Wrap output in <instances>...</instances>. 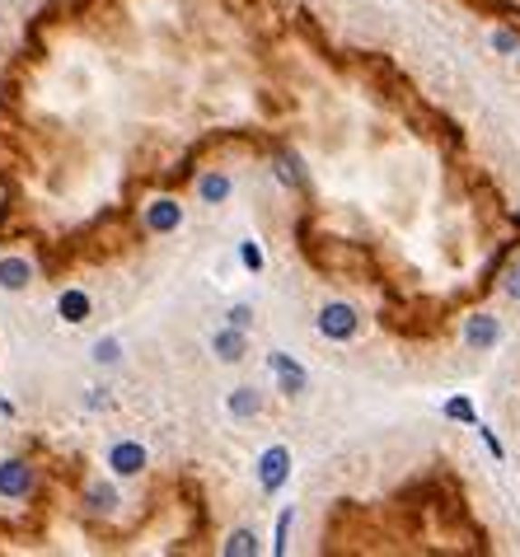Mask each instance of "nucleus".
Returning <instances> with one entry per match:
<instances>
[{
  "mask_svg": "<svg viewBox=\"0 0 520 557\" xmlns=\"http://www.w3.org/2000/svg\"><path fill=\"white\" fill-rule=\"evenodd\" d=\"M29 282H34V267L24 258H0V286L5 291H24Z\"/></svg>",
  "mask_w": 520,
  "mask_h": 557,
  "instance_id": "9d476101",
  "label": "nucleus"
},
{
  "mask_svg": "<svg viewBox=\"0 0 520 557\" xmlns=\"http://www.w3.org/2000/svg\"><path fill=\"white\" fill-rule=\"evenodd\" d=\"M497 342H502V323L492 319V314H469V319H464V347L492 351Z\"/></svg>",
  "mask_w": 520,
  "mask_h": 557,
  "instance_id": "20e7f679",
  "label": "nucleus"
},
{
  "mask_svg": "<svg viewBox=\"0 0 520 557\" xmlns=\"http://www.w3.org/2000/svg\"><path fill=\"white\" fill-rule=\"evenodd\" d=\"M492 47H497V52H511V47H515V34H511V29H502V34H492Z\"/></svg>",
  "mask_w": 520,
  "mask_h": 557,
  "instance_id": "aec40b11",
  "label": "nucleus"
},
{
  "mask_svg": "<svg viewBox=\"0 0 520 557\" xmlns=\"http://www.w3.org/2000/svg\"><path fill=\"white\" fill-rule=\"evenodd\" d=\"M230 192H235V183H230V174H221V169H211V174L197 178V197H202L207 206H221Z\"/></svg>",
  "mask_w": 520,
  "mask_h": 557,
  "instance_id": "1a4fd4ad",
  "label": "nucleus"
},
{
  "mask_svg": "<svg viewBox=\"0 0 520 557\" xmlns=\"http://www.w3.org/2000/svg\"><path fill=\"white\" fill-rule=\"evenodd\" d=\"M286 473H291V450H286V445H272V450L258 455V483H263V492H282Z\"/></svg>",
  "mask_w": 520,
  "mask_h": 557,
  "instance_id": "7ed1b4c3",
  "label": "nucleus"
},
{
  "mask_svg": "<svg viewBox=\"0 0 520 557\" xmlns=\"http://www.w3.org/2000/svg\"><path fill=\"white\" fill-rule=\"evenodd\" d=\"M267 370L277 375V389H282L286 399H300V394H305V384H310V370L300 366L295 356H286V351H272V356H267Z\"/></svg>",
  "mask_w": 520,
  "mask_h": 557,
  "instance_id": "f03ea898",
  "label": "nucleus"
},
{
  "mask_svg": "<svg viewBox=\"0 0 520 557\" xmlns=\"http://www.w3.org/2000/svg\"><path fill=\"white\" fill-rule=\"evenodd\" d=\"M85 501H90L99 515H113V511H118V492L108 487V483H90V487H85Z\"/></svg>",
  "mask_w": 520,
  "mask_h": 557,
  "instance_id": "ddd939ff",
  "label": "nucleus"
},
{
  "mask_svg": "<svg viewBox=\"0 0 520 557\" xmlns=\"http://www.w3.org/2000/svg\"><path fill=\"white\" fill-rule=\"evenodd\" d=\"M108 464H113V473H122V478H136V473H146V445L118 440L113 450H108Z\"/></svg>",
  "mask_w": 520,
  "mask_h": 557,
  "instance_id": "39448f33",
  "label": "nucleus"
},
{
  "mask_svg": "<svg viewBox=\"0 0 520 557\" xmlns=\"http://www.w3.org/2000/svg\"><path fill=\"white\" fill-rule=\"evenodd\" d=\"M506 295H511V300H520V263L506 272Z\"/></svg>",
  "mask_w": 520,
  "mask_h": 557,
  "instance_id": "412c9836",
  "label": "nucleus"
},
{
  "mask_svg": "<svg viewBox=\"0 0 520 557\" xmlns=\"http://www.w3.org/2000/svg\"><path fill=\"white\" fill-rule=\"evenodd\" d=\"M94 360H99V366H118V360H122V342L118 338H103L94 347Z\"/></svg>",
  "mask_w": 520,
  "mask_h": 557,
  "instance_id": "2eb2a0df",
  "label": "nucleus"
},
{
  "mask_svg": "<svg viewBox=\"0 0 520 557\" xmlns=\"http://www.w3.org/2000/svg\"><path fill=\"white\" fill-rule=\"evenodd\" d=\"M90 310H94V304H90V295H85V291H66V295L57 300V314H62L66 323H85V319H90Z\"/></svg>",
  "mask_w": 520,
  "mask_h": 557,
  "instance_id": "9b49d317",
  "label": "nucleus"
},
{
  "mask_svg": "<svg viewBox=\"0 0 520 557\" xmlns=\"http://www.w3.org/2000/svg\"><path fill=\"white\" fill-rule=\"evenodd\" d=\"M211 351H216V360H226V366H235V360H244V351H249V342H244V328H221L211 338Z\"/></svg>",
  "mask_w": 520,
  "mask_h": 557,
  "instance_id": "6e6552de",
  "label": "nucleus"
},
{
  "mask_svg": "<svg viewBox=\"0 0 520 557\" xmlns=\"http://www.w3.org/2000/svg\"><path fill=\"white\" fill-rule=\"evenodd\" d=\"M446 417H455V422H474V403L469 399H450L446 403Z\"/></svg>",
  "mask_w": 520,
  "mask_h": 557,
  "instance_id": "dca6fc26",
  "label": "nucleus"
},
{
  "mask_svg": "<svg viewBox=\"0 0 520 557\" xmlns=\"http://www.w3.org/2000/svg\"><path fill=\"white\" fill-rule=\"evenodd\" d=\"M314 323H319V332L328 342H351L357 328H361V314H357V304H347V300H328Z\"/></svg>",
  "mask_w": 520,
  "mask_h": 557,
  "instance_id": "f257e3e1",
  "label": "nucleus"
},
{
  "mask_svg": "<svg viewBox=\"0 0 520 557\" xmlns=\"http://www.w3.org/2000/svg\"><path fill=\"white\" fill-rule=\"evenodd\" d=\"M226 408H230V417H258V408H263V394H258V389H249V384H244V389H235V394L226 399Z\"/></svg>",
  "mask_w": 520,
  "mask_h": 557,
  "instance_id": "f8f14e48",
  "label": "nucleus"
},
{
  "mask_svg": "<svg viewBox=\"0 0 520 557\" xmlns=\"http://www.w3.org/2000/svg\"><path fill=\"white\" fill-rule=\"evenodd\" d=\"M249 319H254L249 304H235V310H230V323H235V328H249Z\"/></svg>",
  "mask_w": 520,
  "mask_h": 557,
  "instance_id": "6ab92c4d",
  "label": "nucleus"
},
{
  "mask_svg": "<svg viewBox=\"0 0 520 557\" xmlns=\"http://www.w3.org/2000/svg\"><path fill=\"white\" fill-rule=\"evenodd\" d=\"M239 258H244V267H249V272H258V267H263V254H258V244H254V239H244V244H239Z\"/></svg>",
  "mask_w": 520,
  "mask_h": 557,
  "instance_id": "f3484780",
  "label": "nucleus"
},
{
  "mask_svg": "<svg viewBox=\"0 0 520 557\" xmlns=\"http://www.w3.org/2000/svg\"><path fill=\"white\" fill-rule=\"evenodd\" d=\"M178 220H183V206H178L174 197H155V202L146 206V226H150L155 235H169V230H178Z\"/></svg>",
  "mask_w": 520,
  "mask_h": 557,
  "instance_id": "0eeeda50",
  "label": "nucleus"
},
{
  "mask_svg": "<svg viewBox=\"0 0 520 557\" xmlns=\"http://www.w3.org/2000/svg\"><path fill=\"white\" fill-rule=\"evenodd\" d=\"M29 487H34V468L24 459L0 464V496H29Z\"/></svg>",
  "mask_w": 520,
  "mask_h": 557,
  "instance_id": "423d86ee",
  "label": "nucleus"
},
{
  "mask_svg": "<svg viewBox=\"0 0 520 557\" xmlns=\"http://www.w3.org/2000/svg\"><path fill=\"white\" fill-rule=\"evenodd\" d=\"M226 552H230V557H235V552H239V557H254V552H263V548H258V539H254V529H235L230 543H226Z\"/></svg>",
  "mask_w": 520,
  "mask_h": 557,
  "instance_id": "4468645a",
  "label": "nucleus"
},
{
  "mask_svg": "<svg viewBox=\"0 0 520 557\" xmlns=\"http://www.w3.org/2000/svg\"><path fill=\"white\" fill-rule=\"evenodd\" d=\"M286 529H291V511H282V520H277V543H272V552L286 548Z\"/></svg>",
  "mask_w": 520,
  "mask_h": 557,
  "instance_id": "a211bd4d",
  "label": "nucleus"
}]
</instances>
